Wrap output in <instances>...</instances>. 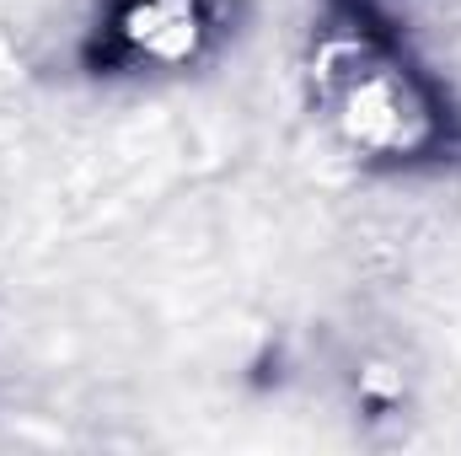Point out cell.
I'll return each instance as SVG.
<instances>
[{"instance_id": "cell-1", "label": "cell", "mask_w": 461, "mask_h": 456, "mask_svg": "<svg viewBox=\"0 0 461 456\" xmlns=\"http://www.w3.org/2000/svg\"><path fill=\"white\" fill-rule=\"evenodd\" d=\"M312 108L333 145L370 167H413L451 145L446 92L381 27L344 22L312 49Z\"/></svg>"}, {"instance_id": "cell-2", "label": "cell", "mask_w": 461, "mask_h": 456, "mask_svg": "<svg viewBox=\"0 0 461 456\" xmlns=\"http://www.w3.org/2000/svg\"><path fill=\"white\" fill-rule=\"evenodd\" d=\"M108 32L129 65L177 70L204 54L215 32V5L210 0H113Z\"/></svg>"}]
</instances>
